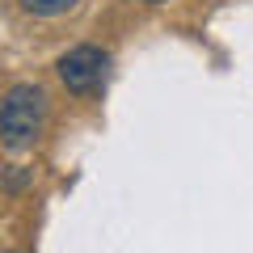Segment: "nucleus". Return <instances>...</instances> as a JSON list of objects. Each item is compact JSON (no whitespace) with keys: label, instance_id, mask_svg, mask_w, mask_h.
<instances>
[{"label":"nucleus","instance_id":"obj_1","mask_svg":"<svg viewBox=\"0 0 253 253\" xmlns=\"http://www.w3.org/2000/svg\"><path fill=\"white\" fill-rule=\"evenodd\" d=\"M46 123V93L42 84H13L4 93V106H0V135H4V148L9 152H26V148L38 144Z\"/></svg>","mask_w":253,"mask_h":253},{"label":"nucleus","instance_id":"obj_2","mask_svg":"<svg viewBox=\"0 0 253 253\" xmlns=\"http://www.w3.org/2000/svg\"><path fill=\"white\" fill-rule=\"evenodd\" d=\"M55 76L63 81V89L76 93V97H89V93L106 89V76H110V51L93 42H81L72 51H63L55 59Z\"/></svg>","mask_w":253,"mask_h":253},{"label":"nucleus","instance_id":"obj_3","mask_svg":"<svg viewBox=\"0 0 253 253\" xmlns=\"http://www.w3.org/2000/svg\"><path fill=\"white\" fill-rule=\"evenodd\" d=\"M26 13H34V17H63L68 9H76L81 0H17Z\"/></svg>","mask_w":253,"mask_h":253},{"label":"nucleus","instance_id":"obj_4","mask_svg":"<svg viewBox=\"0 0 253 253\" xmlns=\"http://www.w3.org/2000/svg\"><path fill=\"white\" fill-rule=\"evenodd\" d=\"M30 181H34V169H26V165H9V169H4V194H21Z\"/></svg>","mask_w":253,"mask_h":253},{"label":"nucleus","instance_id":"obj_5","mask_svg":"<svg viewBox=\"0 0 253 253\" xmlns=\"http://www.w3.org/2000/svg\"><path fill=\"white\" fill-rule=\"evenodd\" d=\"M144 4H165V0H144Z\"/></svg>","mask_w":253,"mask_h":253},{"label":"nucleus","instance_id":"obj_6","mask_svg":"<svg viewBox=\"0 0 253 253\" xmlns=\"http://www.w3.org/2000/svg\"><path fill=\"white\" fill-rule=\"evenodd\" d=\"M4 253H21V249H4Z\"/></svg>","mask_w":253,"mask_h":253}]
</instances>
